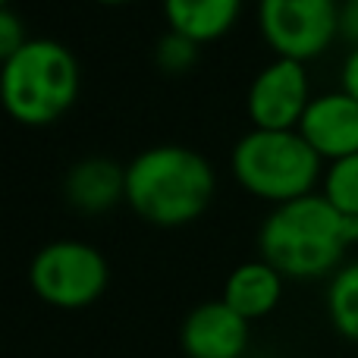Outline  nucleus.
Masks as SVG:
<instances>
[{"instance_id":"21","label":"nucleus","mask_w":358,"mask_h":358,"mask_svg":"<svg viewBox=\"0 0 358 358\" xmlns=\"http://www.w3.org/2000/svg\"><path fill=\"white\" fill-rule=\"evenodd\" d=\"M343 3H352V0H343Z\"/></svg>"},{"instance_id":"15","label":"nucleus","mask_w":358,"mask_h":358,"mask_svg":"<svg viewBox=\"0 0 358 358\" xmlns=\"http://www.w3.org/2000/svg\"><path fill=\"white\" fill-rule=\"evenodd\" d=\"M198 57H201V44L173 29L164 31L155 44V63L164 73H185L198 63Z\"/></svg>"},{"instance_id":"12","label":"nucleus","mask_w":358,"mask_h":358,"mask_svg":"<svg viewBox=\"0 0 358 358\" xmlns=\"http://www.w3.org/2000/svg\"><path fill=\"white\" fill-rule=\"evenodd\" d=\"M161 6L170 29L198 44L227 35L242 13V0H161Z\"/></svg>"},{"instance_id":"1","label":"nucleus","mask_w":358,"mask_h":358,"mask_svg":"<svg viewBox=\"0 0 358 358\" xmlns=\"http://www.w3.org/2000/svg\"><path fill=\"white\" fill-rule=\"evenodd\" d=\"M358 242V217L343 214L324 192L273 204L258 227L261 258L283 277L317 280L343 267V255Z\"/></svg>"},{"instance_id":"8","label":"nucleus","mask_w":358,"mask_h":358,"mask_svg":"<svg viewBox=\"0 0 358 358\" xmlns=\"http://www.w3.org/2000/svg\"><path fill=\"white\" fill-rule=\"evenodd\" d=\"M248 324L223 299H210L185 315L179 343L189 358H242L248 349Z\"/></svg>"},{"instance_id":"11","label":"nucleus","mask_w":358,"mask_h":358,"mask_svg":"<svg viewBox=\"0 0 358 358\" xmlns=\"http://www.w3.org/2000/svg\"><path fill=\"white\" fill-rule=\"evenodd\" d=\"M280 296H283V273L273 264H267L264 258H255L242 261L229 271L220 299L233 311H239L245 321H258L277 308Z\"/></svg>"},{"instance_id":"4","label":"nucleus","mask_w":358,"mask_h":358,"mask_svg":"<svg viewBox=\"0 0 358 358\" xmlns=\"http://www.w3.org/2000/svg\"><path fill=\"white\" fill-rule=\"evenodd\" d=\"M324 157L299 129H252L236 138L229 167L252 195L283 204L315 192L324 176Z\"/></svg>"},{"instance_id":"13","label":"nucleus","mask_w":358,"mask_h":358,"mask_svg":"<svg viewBox=\"0 0 358 358\" xmlns=\"http://www.w3.org/2000/svg\"><path fill=\"white\" fill-rule=\"evenodd\" d=\"M327 315L346 340L358 343V258L346 261L330 273L327 283Z\"/></svg>"},{"instance_id":"5","label":"nucleus","mask_w":358,"mask_h":358,"mask_svg":"<svg viewBox=\"0 0 358 358\" xmlns=\"http://www.w3.org/2000/svg\"><path fill=\"white\" fill-rule=\"evenodd\" d=\"M110 267L98 245L85 239H54L35 252L29 283L54 308H85L107 289Z\"/></svg>"},{"instance_id":"20","label":"nucleus","mask_w":358,"mask_h":358,"mask_svg":"<svg viewBox=\"0 0 358 358\" xmlns=\"http://www.w3.org/2000/svg\"><path fill=\"white\" fill-rule=\"evenodd\" d=\"M0 6H10V0H0Z\"/></svg>"},{"instance_id":"3","label":"nucleus","mask_w":358,"mask_h":358,"mask_svg":"<svg viewBox=\"0 0 358 358\" xmlns=\"http://www.w3.org/2000/svg\"><path fill=\"white\" fill-rule=\"evenodd\" d=\"M0 94L19 123L48 126L79 98V60L57 38H29L3 60Z\"/></svg>"},{"instance_id":"14","label":"nucleus","mask_w":358,"mask_h":358,"mask_svg":"<svg viewBox=\"0 0 358 358\" xmlns=\"http://www.w3.org/2000/svg\"><path fill=\"white\" fill-rule=\"evenodd\" d=\"M321 192L343 214L358 217V151L327 164L321 176Z\"/></svg>"},{"instance_id":"19","label":"nucleus","mask_w":358,"mask_h":358,"mask_svg":"<svg viewBox=\"0 0 358 358\" xmlns=\"http://www.w3.org/2000/svg\"><path fill=\"white\" fill-rule=\"evenodd\" d=\"M101 3H126V0H101Z\"/></svg>"},{"instance_id":"6","label":"nucleus","mask_w":358,"mask_h":358,"mask_svg":"<svg viewBox=\"0 0 358 358\" xmlns=\"http://www.w3.org/2000/svg\"><path fill=\"white\" fill-rule=\"evenodd\" d=\"M343 0H258V29L277 57L308 60L340 35Z\"/></svg>"},{"instance_id":"17","label":"nucleus","mask_w":358,"mask_h":358,"mask_svg":"<svg viewBox=\"0 0 358 358\" xmlns=\"http://www.w3.org/2000/svg\"><path fill=\"white\" fill-rule=\"evenodd\" d=\"M340 88L346 94H352L358 101V44L349 48V54L343 57V66H340Z\"/></svg>"},{"instance_id":"16","label":"nucleus","mask_w":358,"mask_h":358,"mask_svg":"<svg viewBox=\"0 0 358 358\" xmlns=\"http://www.w3.org/2000/svg\"><path fill=\"white\" fill-rule=\"evenodd\" d=\"M25 41H29V31L19 13L13 6H0V60L13 57Z\"/></svg>"},{"instance_id":"9","label":"nucleus","mask_w":358,"mask_h":358,"mask_svg":"<svg viewBox=\"0 0 358 358\" xmlns=\"http://www.w3.org/2000/svg\"><path fill=\"white\" fill-rule=\"evenodd\" d=\"M296 129L327 161L355 155L358 151V101L352 94L343 92V88L315 94L311 104L305 107Z\"/></svg>"},{"instance_id":"10","label":"nucleus","mask_w":358,"mask_h":358,"mask_svg":"<svg viewBox=\"0 0 358 358\" xmlns=\"http://www.w3.org/2000/svg\"><path fill=\"white\" fill-rule=\"evenodd\" d=\"M63 195L76 210L101 214L126 198V167L104 155L82 157L63 176Z\"/></svg>"},{"instance_id":"18","label":"nucleus","mask_w":358,"mask_h":358,"mask_svg":"<svg viewBox=\"0 0 358 358\" xmlns=\"http://www.w3.org/2000/svg\"><path fill=\"white\" fill-rule=\"evenodd\" d=\"M340 35L352 41V48L358 44V0L340 6Z\"/></svg>"},{"instance_id":"2","label":"nucleus","mask_w":358,"mask_h":358,"mask_svg":"<svg viewBox=\"0 0 358 358\" xmlns=\"http://www.w3.org/2000/svg\"><path fill=\"white\" fill-rule=\"evenodd\" d=\"M214 189L210 161L189 145H148L126 164V201L157 227H182L201 217Z\"/></svg>"},{"instance_id":"7","label":"nucleus","mask_w":358,"mask_h":358,"mask_svg":"<svg viewBox=\"0 0 358 358\" xmlns=\"http://www.w3.org/2000/svg\"><path fill=\"white\" fill-rule=\"evenodd\" d=\"M311 82L302 60L273 57L255 73L245 94V110L258 129H296L311 104Z\"/></svg>"}]
</instances>
